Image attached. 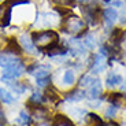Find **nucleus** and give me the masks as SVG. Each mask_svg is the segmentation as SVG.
Returning <instances> with one entry per match:
<instances>
[{"mask_svg": "<svg viewBox=\"0 0 126 126\" xmlns=\"http://www.w3.org/2000/svg\"><path fill=\"white\" fill-rule=\"evenodd\" d=\"M122 89H123V91H126V84H125V85L122 86Z\"/></svg>", "mask_w": 126, "mask_h": 126, "instance_id": "obj_30", "label": "nucleus"}, {"mask_svg": "<svg viewBox=\"0 0 126 126\" xmlns=\"http://www.w3.org/2000/svg\"><path fill=\"white\" fill-rule=\"evenodd\" d=\"M85 125L86 126H103L101 119L96 114H88L85 118Z\"/></svg>", "mask_w": 126, "mask_h": 126, "instance_id": "obj_9", "label": "nucleus"}, {"mask_svg": "<svg viewBox=\"0 0 126 126\" xmlns=\"http://www.w3.org/2000/svg\"><path fill=\"white\" fill-rule=\"evenodd\" d=\"M10 18H11V11H10V8H6V6H0V25L1 26L8 25Z\"/></svg>", "mask_w": 126, "mask_h": 126, "instance_id": "obj_6", "label": "nucleus"}, {"mask_svg": "<svg viewBox=\"0 0 126 126\" xmlns=\"http://www.w3.org/2000/svg\"><path fill=\"white\" fill-rule=\"evenodd\" d=\"M103 15H104V19L107 21L108 25L114 23L118 19V13H117V10H115V8H107V10H104Z\"/></svg>", "mask_w": 126, "mask_h": 126, "instance_id": "obj_8", "label": "nucleus"}, {"mask_svg": "<svg viewBox=\"0 0 126 126\" xmlns=\"http://www.w3.org/2000/svg\"><path fill=\"white\" fill-rule=\"evenodd\" d=\"M92 81H93V77H91V76H84L81 78V86H89L92 84Z\"/></svg>", "mask_w": 126, "mask_h": 126, "instance_id": "obj_21", "label": "nucleus"}, {"mask_svg": "<svg viewBox=\"0 0 126 126\" xmlns=\"http://www.w3.org/2000/svg\"><path fill=\"white\" fill-rule=\"evenodd\" d=\"M104 1H108V0H104Z\"/></svg>", "mask_w": 126, "mask_h": 126, "instance_id": "obj_32", "label": "nucleus"}, {"mask_svg": "<svg viewBox=\"0 0 126 126\" xmlns=\"http://www.w3.org/2000/svg\"><path fill=\"white\" fill-rule=\"evenodd\" d=\"M122 82V77L118 76V74H108L107 77V85L108 86H115V85H119Z\"/></svg>", "mask_w": 126, "mask_h": 126, "instance_id": "obj_15", "label": "nucleus"}, {"mask_svg": "<svg viewBox=\"0 0 126 126\" xmlns=\"http://www.w3.org/2000/svg\"><path fill=\"white\" fill-rule=\"evenodd\" d=\"M103 126H118L117 123H112V122H110V123H107V125H103Z\"/></svg>", "mask_w": 126, "mask_h": 126, "instance_id": "obj_28", "label": "nucleus"}, {"mask_svg": "<svg viewBox=\"0 0 126 126\" xmlns=\"http://www.w3.org/2000/svg\"><path fill=\"white\" fill-rule=\"evenodd\" d=\"M33 118H34L36 121H44L45 118H47V112L44 111V108H36L34 112H33Z\"/></svg>", "mask_w": 126, "mask_h": 126, "instance_id": "obj_18", "label": "nucleus"}, {"mask_svg": "<svg viewBox=\"0 0 126 126\" xmlns=\"http://www.w3.org/2000/svg\"><path fill=\"white\" fill-rule=\"evenodd\" d=\"M112 4H114V6H121V4H122V1H121V0H114Z\"/></svg>", "mask_w": 126, "mask_h": 126, "instance_id": "obj_27", "label": "nucleus"}, {"mask_svg": "<svg viewBox=\"0 0 126 126\" xmlns=\"http://www.w3.org/2000/svg\"><path fill=\"white\" fill-rule=\"evenodd\" d=\"M100 93H101V82L99 81V79H93V81H92V84L89 85L88 96L94 100V99H99Z\"/></svg>", "mask_w": 126, "mask_h": 126, "instance_id": "obj_4", "label": "nucleus"}, {"mask_svg": "<svg viewBox=\"0 0 126 126\" xmlns=\"http://www.w3.org/2000/svg\"><path fill=\"white\" fill-rule=\"evenodd\" d=\"M52 1L59 4V6H69V4H71L73 0H52Z\"/></svg>", "mask_w": 126, "mask_h": 126, "instance_id": "obj_25", "label": "nucleus"}, {"mask_svg": "<svg viewBox=\"0 0 126 126\" xmlns=\"http://www.w3.org/2000/svg\"><path fill=\"white\" fill-rule=\"evenodd\" d=\"M76 82V74L73 70H66L63 74V84L64 85H73Z\"/></svg>", "mask_w": 126, "mask_h": 126, "instance_id": "obj_14", "label": "nucleus"}, {"mask_svg": "<svg viewBox=\"0 0 126 126\" xmlns=\"http://www.w3.org/2000/svg\"><path fill=\"white\" fill-rule=\"evenodd\" d=\"M21 123H28V121H29V117L26 115V112L25 111H21Z\"/></svg>", "mask_w": 126, "mask_h": 126, "instance_id": "obj_26", "label": "nucleus"}, {"mask_svg": "<svg viewBox=\"0 0 126 126\" xmlns=\"http://www.w3.org/2000/svg\"><path fill=\"white\" fill-rule=\"evenodd\" d=\"M71 52L76 55H84L85 54V47H84V44H79L77 41H73L71 43Z\"/></svg>", "mask_w": 126, "mask_h": 126, "instance_id": "obj_16", "label": "nucleus"}, {"mask_svg": "<svg viewBox=\"0 0 126 126\" xmlns=\"http://www.w3.org/2000/svg\"><path fill=\"white\" fill-rule=\"evenodd\" d=\"M84 92L82 91H77V92H74V93H71V94H69L67 96V100L69 101H78V100H81L82 97H84Z\"/></svg>", "mask_w": 126, "mask_h": 126, "instance_id": "obj_20", "label": "nucleus"}, {"mask_svg": "<svg viewBox=\"0 0 126 126\" xmlns=\"http://www.w3.org/2000/svg\"><path fill=\"white\" fill-rule=\"evenodd\" d=\"M0 100L6 104H11V103H14V96L7 89L0 88Z\"/></svg>", "mask_w": 126, "mask_h": 126, "instance_id": "obj_13", "label": "nucleus"}, {"mask_svg": "<svg viewBox=\"0 0 126 126\" xmlns=\"http://www.w3.org/2000/svg\"><path fill=\"white\" fill-rule=\"evenodd\" d=\"M16 60H19L16 56H14V55H0V66L1 67H7L8 64H11V63L16 62Z\"/></svg>", "mask_w": 126, "mask_h": 126, "instance_id": "obj_12", "label": "nucleus"}, {"mask_svg": "<svg viewBox=\"0 0 126 126\" xmlns=\"http://www.w3.org/2000/svg\"><path fill=\"white\" fill-rule=\"evenodd\" d=\"M82 44H84V47H86V48H93L94 45H96V38H94L92 34H88L85 38H84Z\"/></svg>", "mask_w": 126, "mask_h": 126, "instance_id": "obj_19", "label": "nucleus"}, {"mask_svg": "<svg viewBox=\"0 0 126 126\" xmlns=\"http://www.w3.org/2000/svg\"><path fill=\"white\" fill-rule=\"evenodd\" d=\"M62 29L63 32H66L69 34H77L85 29V22H84V19H81L77 15H69L64 19Z\"/></svg>", "mask_w": 126, "mask_h": 126, "instance_id": "obj_2", "label": "nucleus"}, {"mask_svg": "<svg viewBox=\"0 0 126 126\" xmlns=\"http://www.w3.org/2000/svg\"><path fill=\"white\" fill-rule=\"evenodd\" d=\"M19 43L23 47V49H26L28 52H33L34 51V43H32L30 37L28 34H22L21 38H19Z\"/></svg>", "mask_w": 126, "mask_h": 126, "instance_id": "obj_7", "label": "nucleus"}, {"mask_svg": "<svg viewBox=\"0 0 126 126\" xmlns=\"http://www.w3.org/2000/svg\"><path fill=\"white\" fill-rule=\"evenodd\" d=\"M25 71V66L22 64L21 60H16V62L8 64L7 67H4L3 71V81H11V79L18 78L22 73Z\"/></svg>", "mask_w": 126, "mask_h": 126, "instance_id": "obj_3", "label": "nucleus"}, {"mask_svg": "<svg viewBox=\"0 0 126 126\" xmlns=\"http://www.w3.org/2000/svg\"><path fill=\"white\" fill-rule=\"evenodd\" d=\"M78 1H81V3H88L89 0H78Z\"/></svg>", "mask_w": 126, "mask_h": 126, "instance_id": "obj_29", "label": "nucleus"}, {"mask_svg": "<svg viewBox=\"0 0 126 126\" xmlns=\"http://www.w3.org/2000/svg\"><path fill=\"white\" fill-rule=\"evenodd\" d=\"M104 66H106V63H104V59L100 56V55H97V56L94 58L93 60V67H92V71L93 73H100L104 70Z\"/></svg>", "mask_w": 126, "mask_h": 126, "instance_id": "obj_10", "label": "nucleus"}, {"mask_svg": "<svg viewBox=\"0 0 126 126\" xmlns=\"http://www.w3.org/2000/svg\"><path fill=\"white\" fill-rule=\"evenodd\" d=\"M49 70H51V67H48V66H37L36 70H32V73L34 74L36 78H43V77H48Z\"/></svg>", "mask_w": 126, "mask_h": 126, "instance_id": "obj_11", "label": "nucleus"}, {"mask_svg": "<svg viewBox=\"0 0 126 126\" xmlns=\"http://www.w3.org/2000/svg\"><path fill=\"white\" fill-rule=\"evenodd\" d=\"M30 101H32V103H36V104H40V103H43V101H44V99L41 97V94L34 93V94H32Z\"/></svg>", "mask_w": 126, "mask_h": 126, "instance_id": "obj_24", "label": "nucleus"}, {"mask_svg": "<svg viewBox=\"0 0 126 126\" xmlns=\"http://www.w3.org/2000/svg\"><path fill=\"white\" fill-rule=\"evenodd\" d=\"M49 84V77H43V78H37V85L41 86V88H44Z\"/></svg>", "mask_w": 126, "mask_h": 126, "instance_id": "obj_23", "label": "nucleus"}, {"mask_svg": "<svg viewBox=\"0 0 126 126\" xmlns=\"http://www.w3.org/2000/svg\"><path fill=\"white\" fill-rule=\"evenodd\" d=\"M58 16L55 15L54 13H48V14H43L41 15V25L43 26H54L58 23Z\"/></svg>", "mask_w": 126, "mask_h": 126, "instance_id": "obj_5", "label": "nucleus"}, {"mask_svg": "<svg viewBox=\"0 0 126 126\" xmlns=\"http://www.w3.org/2000/svg\"><path fill=\"white\" fill-rule=\"evenodd\" d=\"M123 126H126V123H123Z\"/></svg>", "mask_w": 126, "mask_h": 126, "instance_id": "obj_31", "label": "nucleus"}, {"mask_svg": "<svg viewBox=\"0 0 126 126\" xmlns=\"http://www.w3.org/2000/svg\"><path fill=\"white\" fill-rule=\"evenodd\" d=\"M115 115H117V106H111V107H108L106 110V117L114 118Z\"/></svg>", "mask_w": 126, "mask_h": 126, "instance_id": "obj_22", "label": "nucleus"}, {"mask_svg": "<svg viewBox=\"0 0 126 126\" xmlns=\"http://www.w3.org/2000/svg\"><path fill=\"white\" fill-rule=\"evenodd\" d=\"M52 126H74V125H73L67 118L56 117V118H55V121H54V123H52Z\"/></svg>", "mask_w": 126, "mask_h": 126, "instance_id": "obj_17", "label": "nucleus"}, {"mask_svg": "<svg viewBox=\"0 0 126 126\" xmlns=\"http://www.w3.org/2000/svg\"><path fill=\"white\" fill-rule=\"evenodd\" d=\"M33 43H34V45H37L40 48L54 47L58 43V34L52 30L37 32V33L33 34Z\"/></svg>", "mask_w": 126, "mask_h": 126, "instance_id": "obj_1", "label": "nucleus"}]
</instances>
